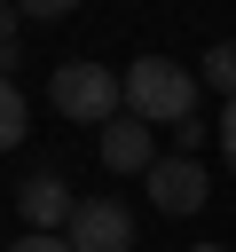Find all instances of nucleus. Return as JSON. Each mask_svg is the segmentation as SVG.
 <instances>
[{
	"mask_svg": "<svg viewBox=\"0 0 236 252\" xmlns=\"http://www.w3.org/2000/svg\"><path fill=\"white\" fill-rule=\"evenodd\" d=\"M118 87H126V118H142V126H181V118H197V71L173 63V55H134V63L118 71Z\"/></svg>",
	"mask_w": 236,
	"mask_h": 252,
	"instance_id": "1",
	"label": "nucleus"
},
{
	"mask_svg": "<svg viewBox=\"0 0 236 252\" xmlns=\"http://www.w3.org/2000/svg\"><path fill=\"white\" fill-rule=\"evenodd\" d=\"M47 102H55L71 126H110V118L126 110V87H118V71H102V63H55Z\"/></svg>",
	"mask_w": 236,
	"mask_h": 252,
	"instance_id": "2",
	"label": "nucleus"
},
{
	"mask_svg": "<svg viewBox=\"0 0 236 252\" xmlns=\"http://www.w3.org/2000/svg\"><path fill=\"white\" fill-rule=\"evenodd\" d=\"M142 189H149V205L157 213H173V220H189V213H205V197H212V181H205V165L197 158H157L149 173H142Z\"/></svg>",
	"mask_w": 236,
	"mask_h": 252,
	"instance_id": "3",
	"label": "nucleus"
},
{
	"mask_svg": "<svg viewBox=\"0 0 236 252\" xmlns=\"http://www.w3.org/2000/svg\"><path fill=\"white\" fill-rule=\"evenodd\" d=\"M63 236H71V252H134V213L118 197H79Z\"/></svg>",
	"mask_w": 236,
	"mask_h": 252,
	"instance_id": "4",
	"label": "nucleus"
},
{
	"mask_svg": "<svg viewBox=\"0 0 236 252\" xmlns=\"http://www.w3.org/2000/svg\"><path fill=\"white\" fill-rule=\"evenodd\" d=\"M16 213H24V228L63 236V228H71V213H79V197L63 189V173H31V181H16Z\"/></svg>",
	"mask_w": 236,
	"mask_h": 252,
	"instance_id": "5",
	"label": "nucleus"
},
{
	"mask_svg": "<svg viewBox=\"0 0 236 252\" xmlns=\"http://www.w3.org/2000/svg\"><path fill=\"white\" fill-rule=\"evenodd\" d=\"M94 150H102V165H110V173H149V165H157V134H149L142 118H126V110L94 134Z\"/></svg>",
	"mask_w": 236,
	"mask_h": 252,
	"instance_id": "6",
	"label": "nucleus"
},
{
	"mask_svg": "<svg viewBox=\"0 0 236 252\" xmlns=\"http://www.w3.org/2000/svg\"><path fill=\"white\" fill-rule=\"evenodd\" d=\"M197 87H220V102L236 94V39H212L197 55Z\"/></svg>",
	"mask_w": 236,
	"mask_h": 252,
	"instance_id": "7",
	"label": "nucleus"
},
{
	"mask_svg": "<svg viewBox=\"0 0 236 252\" xmlns=\"http://www.w3.org/2000/svg\"><path fill=\"white\" fill-rule=\"evenodd\" d=\"M24 126H31L24 87H16V79H0V150H16V142H24Z\"/></svg>",
	"mask_w": 236,
	"mask_h": 252,
	"instance_id": "8",
	"label": "nucleus"
},
{
	"mask_svg": "<svg viewBox=\"0 0 236 252\" xmlns=\"http://www.w3.org/2000/svg\"><path fill=\"white\" fill-rule=\"evenodd\" d=\"M16 24H24V16H16V0H0V79L16 71Z\"/></svg>",
	"mask_w": 236,
	"mask_h": 252,
	"instance_id": "9",
	"label": "nucleus"
},
{
	"mask_svg": "<svg viewBox=\"0 0 236 252\" xmlns=\"http://www.w3.org/2000/svg\"><path fill=\"white\" fill-rule=\"evenodd\" d=\"M79 0H16V16H31V24H55V16H71Z\"/></svg>",
	"mask_w": 236,
	"mask_h": 252,
	"instance_id": "10",
	"label": "nucleus"
},
{
	"mask_svg": "<svg viewBox=\"0 0 236 252\" xmlns=\"http://www.w3.org/2000/svg\"><path fill=\"white\" fill-rule=\"evenodd\" d=\"M8 252H71V236H39V228H24Z\"/></svg>",
	"mask_w": 236,
	"mask_h": 252,
	"instance_id": "11",
	"label": "nucleus"
},
{
	"mask_svg": "<svg viewBox=\"0 0 236 252\" xmlns=\"http://www.w3.org/2000/svg\"><path fill=\"white\" fill-rule=\"evenodd\" d=\"M220 158H228V173H236V94L220 102Z\"/></svg>",
	"mask_w": 236,
	"mask_h": 252,
	"instance_id": "12",
	"label": "nucleus"
},
{
	"mask_svg": "<svg viewBox=\"0 0 236 252\" xmlns=\"http://www.w3.org/2000/svg\"><path fill=\"white\" fill-rule=\"evenodd\" d=\"M189 252H228V244H189Z\"/></svg>",
	"mask_w": 236,
	"mask_h": 252,
	"instance_id": "13",
	"label": "nucleus"
},
{
	"mask_svg": "<svg viewBox=\"0 0 236 252\" xmlns=\"http://www.w3.org/2000/svg\"><path fill=\"white\" fill-rule=\"evenodd\" d=\"M0 252H8V244H0Z\"/></svg>",
	"mask_w": 236,
	"mask_h": 252,
	"instance_id": "14",
	"label": "nucleus"
}]
</instances>
